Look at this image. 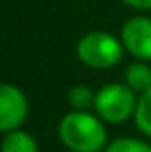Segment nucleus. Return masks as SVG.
Instances as JSON below:
<instances>
[{
	"mask_svg": "<svg viewBox=\"0 0 151 152\" xmlns=\"http://www.w3.org/2000/svg\"><path fill=\"white\" fill-rule=\"evenodd\" d=\"M58 137L72 152H101L107 148V127L99 115L72 110L58 123Z\"/></svg>",
	"mask_w": 151,
	"mask_h": 152,
	"instance_id": "1",
	"label": "nucleus"
},
{
	"mask_svg": "<svg viewBox=\"0 0 151 152\" xmlns=\"http://www.w3.org/2000/svg\"><path fill=\"white\" fill-rule=\"evenodd\" d=\"M76 52L79 62L85 66L93 69H109L120 64L124 56V46L122 41H118L114 35L107 31H91L79 39Z\"/></svg>",
	"mask_w": 151,
	"mask_h": 152,
	"instance_id": "2",
	"label": "nucleus"
},
{
	"mask_svg": "<svg viewBox=\"0 0 151 152\" xmlns=\"http://www.w3.org/2000/svg\"><path fill=\"white\" fill-rule=\"evenodd\" d=\"M138 106L136 93L126 83H109L101 87L95 96V112L107 123H124L134 118Z\"/></svg>",
	"mask_w": 151,
	"mask_h": 152,
	"instance_id": "3",
	"label": "nucleus"
},
{
	"mask_svg": "<svg viewBox=\"0 0 151 152\" xmlns=\"http://www.w3.org/2000/svg\"><path fill=\"white\" fill-rule=\"evenodd\" d=\"M29 104L19 87L12 83H0V133L19 129L27 118Z\"/></svg>",
	"mask_w": 151,
	"mask_h": 152,
	"instance_id": "4",
	"label": "nucleus"
},
{
	"mask_svg": "<svg viewBox=\"0 0 151 152\" xmlns=\"http://www.w3.org/2000/svg\"><path fill=\"white\" fill-rule=\"evenodd\" d=\"M120 41L124 50H128L140 62H151V18L134 15L122 25Z\"/></svg>",
	"mask_w": 151,
	"mask_h": 152,
	"instance_id": "5",
	"label": "nucleus"
},
{
	"mask_svg": "<svg viewBox=\"0 0 151 152\" xmlns=\"http://www.w3.org/2000/svg\"><path fill=\"white\" fill-rule=\"evenodd\" d=\"M124 83L136 94H144L151 89V66L147 62H134L124 71Z\"/></svg>",
	"mask_w": 151,
	"mask_h": 152,
	"instance_id": "6",
	"label": "nucleus"
},
{
	"mask_svg": "<svg viewBox=\"0 0 151 152\" xmlns=\"http://www.w3.org/2000/svg\"><path fill=\"white\" fill-rule=\"evenodd\" d=\"M0 152H39L35 139L21 129L10 131L0 142Z\"/></svg>",
	"mask_w": 151,
	"mask_h": 152,
	"instance_id": "7",
	"label": "nucleus"
},
{
	"mask_svg": "<svg viewBox=\"0 0 151 152\" xmlns=\"http://www.w3.org/2000/svg\"><path fill=\"white\" fill-rule=\"evenodd\" d=\"M134 121H136L138 129H140L145 137L151 139V89L138 96V106H136V114H134Z\"/></svg>",
	"mask_w": 151,
	"mask_h": 152,
	"instance_id": "8",
	"label": "nucleus"
},
{
	"mask_svg": "<svg viewBox=\"0 0 151 152\" xmlns=\"http://www.w3.org/2000/svg\"><path fill=\"white\" fill-rule=\"evenodd\" d=\"M95 96H97V93H93L91 87L76 85L68 93V102L76 112H87L89 108L95 106Z\"/></svg>",
	"mask_w": 151,
	"mask_h": 152,
	"instance_id": "9",
	"label": "nucleus"
},
{
	"mask_svg": "<svg viewBox=\"0 0 151 152\" xmlns=\"http://www.w3.org/2000/svg\"><path fill=\"white\" fill-rule=\"evenodd\" d=\"M103 152H151V145L141 139L134 137H120L107 145Z\"/></svg>",
	"mask_w": 151,
	"mask_h": 152,
	"instance_id": "10",
	"label": "nucleus"
},
{
	"mask_svg": "<svg viewBox=\"0 0 151 152\" xmlns=\"http://www.w3.org/2000/svg\"><path fill=\"white\" fill-rule=\"evenodd\" d=\"M126 6L134 8V10H141V12H147L151 10V0H122Z\"/></svg>",
	"mask_w": 151,
	"mask_h": 152,
	"instance_id": "11",
	"label": "nucleus"
}]
</instances>
